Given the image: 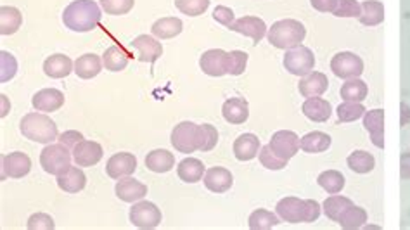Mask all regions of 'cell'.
I'll list each match as a JSON object with an SVG mask.
<instances>
[{
    "instance_id": "f35d334b",
    "label": "cell",
    "mask_w": 410,
    "mask_h": 230,
    "mask_svg": "<svg viewBox=\"0 0 410 230\" xmlns=\"http://www.w3.org/2000/svg\"><path fill=\"white\" fill-rule=\"evenodd\" d=\"M250 229L251 230H268L272 227H277L281 222H279V214L268 212V210H256L250 214Z\"/></svg>"
},
{
    "instance_id": "7402d4cb",
    "label": "cell",
    "mask_w": 410,
    "mask_h": 230,
    "mask_svg": "<svg viewBox=\"0 0 410 230\" xmlns=\"http://www.w3.org/2000/svg\"><path fill=\"white\" fill-rule=\"evenodd\" d=\"M260 149H262V144L255 133H243L234 142V156L239 161H251L256 158Z\"/></svg>"
},
{
    "instance_id": "816d5d0a",
    "label": "cell",
    "mask_w": 410,
    "mask_h": 230,
    "mask_svg": "<svg viewBox=\"0 0 410 230\" xmlns=\"http://www.w3.org/2000/svg\"><path fill=\"white\" fill-rule=\"evenodd\" d=\"M57 139H59L61 144L66 145L68 149H70V147L73 149L76 144H78V142L83 140V135L80 132H76V130H68V132L61 133V135L57 137Z\"/></svg>"
},
{
    "instance_id": "c3c4849f",
    "label": "cell",
    "mask_w": 410,
    "mask_h": 230,
    "mask_svg": "<svg viewBox=\"0 0 410 230\" xmlns=\"http://www.w3.org/2000/svg\"><path fill=\"white\" fill-rule=\"evenodd\" d=\"M362 13V6L358 0H338V6L334 9L336 18H358Z\"/></svg>"
},
{
    "instance_id": "f6af8a7d",
    "label": "cell",
    "mask_w": 410,
    "mask_h": 230,
    "mask_svg": "<svg viewBox=\"0 0 410 230\" xmlns=\"http://www.w3.org/2000/svg\"><path fill=\"white\" fill-rule=\"evenodd\" d=\"M258 158H260V163H262V167H265L267 170L277 171V170H282V168L287 167V161L281 159L279 156H275L274 152H272L270 145H265V147L260 149Z\"/></svg>"
},
{
    "instance_id": "7a4b0ae2",
    "label": "cell",
    "mask_w": 410,
    "mask_h": 230,
    "mask_svg": "<svg viewBox=\"0 0 410 230\" xmlns=\"http://www.w3.org/2000/svg\"><path fill=\"white\" fill-rule=\"evenodd\" d=\"M320 210L322 206L315 199H300L289 195L277 202L275 212L287 224H312L319 220Z\"/></svg>"
},
{
    "instance_id": "e575fe53",
    "label": "cell",
    "mask_w": 410,
    "mask_h": 230,
    "mask_svg": "<svg viewBox=\"0 0 410 230\" xmlns=\"http://www.w3.org/2000/svg\"><path fill=\"white\" fill-rule=\"evenodd\" d=\"M102 64L107 71L118 73L125 70L126 64H128V57L123 52V49H120L118 45H111L106 49V52L102 54Z\"/></svg>"
},
{
    "instance_id": "d4e9b609",
    "label": "cell",
    "mask_w": 410,
    "mask_h": 230,
    "mask_svg": "<svg viewBox=\"0 0 410 230\" xmlns=\"http://www.w3.org/2000/svg\"><path fill=\"white\" fill-rule=\"evenodd\" d=\"M44 71L51 78H66L71 71H75V63L64 54H54L45 59Z\"/></svg>"
},
{
    "instance_id": "5bb4252c",
    "label": "cell",
    "mask_w": 410,
    "mask_h": 230,
    "mask_svg": "<svg viewBox=\"0 0 410 230\" xmlns=\"http://www.w3.org/2000/svg\"><path fill=\"white\" fill-rule=\"evenodd\" d=\"M231 30L236 33H241V35H244V37L253 38L255 44H258V42L262 40L263 37H267V33H268L265 21L255 16H243V18L236 19V21L232 23Z\"/></svg>"
},
{
    "instance_id": "30bf717a",
    "label": "cell",
    "mask_w": 410,
    "mask_h": 230,
    "mask_svg": "<svg viewBox=\"0 0 410 230\" xmlns=\"http://www.w3.org/2000/svg\"><path fill=\"white\" fill-rule=\"evenodd\" d=\"M268 145H270L272 152H274L275 156H279L281 159L289 161L291 158L296 156L298 151H300V137L294 132H291V130H279V132H275L274 135H272Z\"/></svg>"
},
{
    "instance_id": "4316f807",
    "label": "cell",
    "mask_w": 410,
    "mask_h": 230,
    "mask_svg": "<svg viewBox=\"0 0 410 230\" xmlns=\"http://www.w3.org/2000/svg\"><path fill=\"white\" fill-rule=\"evenodd\" d=\"M102 59L95 54H83L75 61V73L83 80H90L97 76L102 70Z\"/></svg>"
},
{
    "instance_id": "83f0119b",
    "label": "cell",
    "mask_w": 410,
    "mask_h": 230,
    "mask_svg": "<svg viewBox=\"0 0 410 230\" xmlns=\"http://www.w3.org/2000/svg\"><path fill=\"white\" fill-rule=\"evenodd\" d=\"M331 137L324 132H310L300 139V149L308 155H319L331 147Z\"/></svg>"
},
{
    "instance_id": "74e56055",
    "label": "cell",
    "mask_w": 410,
    "mask_h": 230,
    "mask_svg": "<svg viewBox=\"0 0 410 230\" xmlns=\"http://www.w3.org/2000/svg\"><path fill=\"white\" fill-rule=\"evenodd\" d=\"M319 186L325 190L327 194H338L343 190L344 187V177L343 174L338 170H325L322 171L317 178Z\"/></svg>"
},
{
    "instance_id": "db71d44e",
    "label": "cell",
    "mask_w": 410,
    "mask_h": 230,
    "mask_svg": "<svg viewBox=\"0 0 410 230\" xmlns=\"http://www.w3.org/2000/svg\"><path fill=\"white\" fill-rule=\"evenodd\" d=\"M400 175L402 178H410V152H404L400 156Z\"/></svg>"
},
{
    "instance_id": "ac0fdd59",
    "label": "cell",
    "mask_w": 410,
    "mask_h": 230,
    "mask_svg": "<svg viewBox=\"0 0 410 230\" xmlns=\"http://www.w3.org/2000/svg\"><path fill=\"white\" fill-rule=\"evenodd\" d=\"M32 104L37 111L44 113H54L61 109L64 104V94L57 89H42L38 90L32 99Z\"/></svg>"
},
{
    "instance_id": "d6986e66",
    "label": "cell",
    "mask_w": 410,
    "mask_h": 230,
    "mask_svg": "<svg viewBox=\"0 0 410 230\" xmlns=\"http://www.w3.org/2000/svg\"><path fill=\"white\" fill-rule=\"evenodd\" d=\"M222 114L231 125H241L250 118V104L243 97H231L224 102Z\"/></svg>"
},
{
    "instance_id": "6da1fadb",
    "label": "cell",
    "mask_w": 410,
    "mask_h": 230,
    "mask_svg": "<svg viewBox=\"0 0 410 230\" xmlns=\"http://www.w3.org/2000/svg\"><path fill=\"white\" fill-rule=\"evenodd\" d=\"M101 9L94 0H75L64 9L63 21L71 32L85 33L97 28L101 23Z\"/></svg>"
},
{
    "instance_id": "11a10c76",
    "label": "cell",
    "mask_w": 410,
    "mask_h": 230,
    "mask_svg": "<svg viewBox=\"0 0 410 230\" xmlns=\"http://www.w3.org/2000/svg\"><path fill=\"white\" fill-rule=\"evenodd\" d=\"M410 121V107L405 104V102H402V126H405Z\"/></svg>"
},
{
    "instance_id": "f1b7e54d",
    "label": "cell",
    "mask_w": 410,
    "mask_h": 230,
    "mask_svg": "<svg viewBox=\"0 0 410 230\" xmlns=\"http://www.w3.org/2000/svg\"><path fill=\"white\" fill-rule=\"evenodd\" d=\"M177 174L180 180H183L186 183H196L199 180H203V175H205L206 171L203 161H199L196 158H186L179 163Z\"/></svg>"
},
{
    "instance_id": "ba28073f",
    "label": "cell",
    "mask_w": 410,
    "mask_h": 230,
    "mask_svg": "<svg viewBox=\"0 0 410 230\" xmlns=\"http://www.w3.org/2000/svg\"><path fill=\"white\" fill-rule=\"evenodd\" d=\"M331 70L343 80L358 78L363 73V61L354 52H339L332 57Z\"/></svg>"
},
{
    "instance_id": "3957f363",
    "label": "cell",
    "mask_w": 410,
    "mask_h": 230,
    "mask_svg": "<svg viewBox=\"0 0 410 230\" xmlns=\"http://www.w3.org/2000/svg\"><path fill=\"white\" fill-rule=\"evenodd\" d=\"M305 35L306 28L303 23L296 21V19H281V21H275L268 28L267 38L274 47L289 51V49L301 45V42L305 40Z\"/></svg>"
},
{
    "instance_id": "9f6ffc18",
    "label": "cell",
    "mask_w": 410,
    "mask_h": 230,
    "mask_svg": "<svg viewBox=\"0 0 410 230\" xmlns=\"http://www.w3.org/2000/svg\"><path fill=\"white\" fill-rule=\"evenodd\" d=\"M0 99H2V113H0V116H7V113H9V109H11V102L7 101V97L6 95H0Z\"/></svg>"
},
{
    "instance_id": "f546056e",
    "label": "cell",
    "mask_w": 410,
    "mask_h": 230,
    "mask_svg": "<svg viewBox=\"0 0 410 230\" xmlns=\"http://www.w3.org/2000/svg\"><path fill=\"white\" fill-rule=\"evenodd\" d=\"M362 6V13H360L358 21L363 26H378L381 25L385 19V7L378 0H366L360 4Z\"/></svg>"
},
{
    "instance_id": "9c48e42d",
    "label": "cell",
    "mask_w": 410,
    "mask_h": 230,
    "mask_svg": "<svg viewBox=\"0 0 410 230\" xmlns=\"http://www.w3.org/2000/svg\"><path fill=\"white\" fill-rule=\"evenodd\" d=\"M130 222L137 229H156L161 224V212L155 202L139 201L130 210Z\"/></svg>"
},
{
    "instance_id": "f907efd6",
    "label": "cell",
    "mask_w": 410,
    "mask_h": 230,
    "mask_svg": "<svg viewBox=\"0 0 410 230\" xmlns=\"http://www.w3.org/2000/svg\"><path fill=\"white\" fill-rule=\"evenodd\" d=\"M213 19L217 23H220V25L229 26V28H231L232 23L236 21V16H234V11L231 9V7L218 6V7H215V11H213Z\"/></svg>"
},
{
    "instance_id": "d6a6232c",
    "label": "cell",
    "mask_w": 410,
    "mask_h": 230,
    "mask_svg": "<svg viewBox=\"0 0 410 230\" xmlns=\"http://www.w3.org/2000/svg\"><path fill=\"white\" fill-rule=\"evenodd\" d=\"M183 23L179 18H161L152 25L151 32L152 35L161 38V40H167V38H174L182 33Z\"/></svg>"
},
{
    "instance_id": "4dcf8cb0",
    "label": "cell",
    "mask_w": 410,
    "mask_h": 230,
    "mask_svg": "<svg viewBox=\"0 0 410 230\" xmlns=\"http://www.w3.org/2000/svg\"><path fill=\"white\" fill-rule=\"evenodd\" d=\"M23 16L16 7L2 6L0 7V33L2 35H13L21 28Z\"/></svg>"
},
{
    "instance_id": "4fadbf2b",
    "label": "cell",
    "mask_w": 410,
    "mask_h": 230,
    "mask_svg": "<svg viewBox=\"0 0 410 230\" xmlns=\"http://www.w3.org/2000/svg\"><path fill=\"white\" fill-rule=\"evenodd\" d=\"M199 66H201L203 73H206L208 76L227 75L229 52L222 51V49H210L199 59Z\"/></svg>"
},
{
    "instance_id": "7bdbcfd3",
    "label": "cell",
    "mask_w": 410,
    "mask_h": 230,
    "mask_svg": "<svg viewBox=\"0 0 410 230\" xmlns=\"http://www.w3.org/2000/svg\"><path fill=\"white\" fill-rule=\"evenodd\" d=\"M218 142V132L213 125L203 123L199 125V151L208 152L215 149Z\"/></svg>"
},
{
    "instance_id": "bcb514c9",
    "label": "cell",
    "mask_w": 410,
    "mask_h": 230,
    "mask_svg": "<svg viewBox=\"0 0 410 230\" xmlns=\"http://www.w3.org/2000/svg\"><path fill=\"white\" fill-rule=\"evenodd\" d=\"M133 4H135V0H101L102 9L106 11V14H111V16L128 14L133 9Z\"/></svg>"
},
{
    "instance_id": "8fae6325",
    "label": "cell",
    "mask_w": 410,
    "mask_h": 230,
    "mask_svg": "<svg viewBox=\"0 0 410 230\" xmlns=\"http://www.w3.org/2000/svg\"><path fill=\"white\" fill-rule=\"evenodd\" d=\"M137 170V158L130 152H116L106 163V174L111 178L120 180L130 177Z\"/></svg>"
},
{
    "instance_id": "836d02e7",
    "label": "cell",
    "mask_w": 410,
    "mask_h": 230,
    "mask_svg": "<svg viewBox=\"0 0 410 230\" xmlns=\"http://www.w3.org/2000/svg\"><path fill=\"white\" fill-rule=\"evenodd\" d=\"M346 163L351 171H355V174H360V175L369 174V171H373L375 167L374 156L367 151H354L350 156H348Z\"/></svg>"
},
{
    "instance_id": "2e32d148",
    "label": "cell",
    "mask_w": 410,
    "mask_h": 230,
    "mask_svg": "<svg viewBox=\"0 0 410 230\" xmlns=\"http://www.w3.org/2000/svg\"><path fill=\"white\" fill-rule=\"evenodd\" d=\"M132 47L135 49L137 54H139L137 57H139V61H143V63L155 64L156 61L163 56V45H161V42L149 35H139L137 38H133Z\"/></svg>"
},
{
    "instance_id": "8992f818",
    "label": "cell",
    "mask_w": 410,
    "mask_h": 230,
    "mask_svg": "<svg viewBox=\"0 0 410 230\" xmlns=\"http://www.w3.org/2000/svg\"><path fill=\"white\" fill-rule=\"evenodd\" d=\"M171 145L183 155L199 151V125L193 121H182L171 130Z\"/></svg>"
},
{
    "instance_id": "ee69618b",
    "label": "cell",
    "mask_w": 410,
    "mask_h": 230,
    "mask_svg": "<svg viewBox=\"0 0 410 230\" xmlns=\"http://www.w3.org/2000/svg\"><path fill=\"white\" fill-rule=\"evenodd\" d=\"M18 71V63L13 54L2 51L0 52V82L6 83L11 78H14Z\"/></svg>"
},
{
    "instance_id": "ffe728a7",
    "label": "cell",
    "mask_w": 410,
    "mask_h": 230,
    "mask_svg": "<svg viewBox=\"0 0 410 230\" xmlns=\"http://www.w3.org/2000/svg\"><path fill=\"white\" fill-rule=\"evenodd\" d=\"M114 193H116L118 198L125 202H135L144 199V195L147 194V186H144L143 182L135 178H120L118 180L116 187H114Z\"/></svg>"
},
{
    "instance_id": "60d3db41",
    "label": "cell",
    "mask_w": 410,
    "mask_h": 230,
    "mask_svg": "<svg viewBox=\"0 0 410 230\" xmlns=\"http://www.w3.org/2000/svg\"><path fill=\"white\" fill-rule=\"evenodd\" d=\"M175 7L182 14L191 18L201 16L210 7V0H175Z\"/></svg>"
},
{
    "instance_id": "d590c367",
    "label": "cell",
    "mask_w": 410,
    "mask_h": 230,
    "mask_svg": "<svg viewBox=\"0 0 410 230\" xmlns=\"http://www.w3.org/2000/svg\"><path fill=\"white\" fill-rule=\"evenodd\" d=\"M366 222H367L366 210L360 208V206L351 205L350 208L344 210L343 214H341L338 224L346 230H357L360 227H363V225H366Z\"/></svg>"
},
{
    "instance_id": "681fc988",
    "label": "cell",
    "mask_w": 410,
    "mask_h": 230,
    "mask_svg": "<svg viewBox=\"0 0 410 230\" xmlns=\"http://www.w3.org/2000/svg\"><path fill=\"white\" fill-rule=\"evenodd\" d=\"M26 227L30 230H52L56 227V224H54L52 217L47 213H35L30 217L28 224H26Z\"/></svg>"
},
{
    "instance_id": "9a60e30c",
    "label": "cell",
    "mask_w": 410,
    "mask_h": 230,
    "mask_svg": "<svg viewBox=\"0 0 410 230\" xmlns=\"http://www.w3.org/2000/svg\"><path fill=\"white\" fill-rule=\"evenodd\" d=\"M73 159L78 167H94L102 159V145L94 140H82L73 147Z\"/></svg>"
},
{
    "instance_id": "e0dca14e",
    "label": "cell",
    "mask_w": 410,
    "mask_h": 230,
    "mask_svg": "<svg viewBox=\"0 0 410 230\" xmlns=\"http://www.w3.org/2000/svg\"><path fill=\"white\" fill-rule=\"evenodd\" d=\"M234 177L227 168L222 167H213L210 170H206L205 174V186L206 189L212 190L215 194H224L227 193L232 187Z\"/></svg>"
},
{
    "instance_id": "44dd1931",
    "label": "cell",
    "mask_w": 410,
    "mask_h": 230,
    "mask_svg": "<svg viewBox=\"0 0 410 230\" xmlns=\"http://www.w3.org/2000/svg\"><path fill=\"white\" fill-rule=\"evenodd\" d=\"M327 87H329L327 76L320 71H312L300 80L298 89H300V94L303 95V97L310 99V97H320V95L327 90Z\"/></svg>"
},
{
    "instance_id": "484cf974",
    "label": "cell",
    "mask_w": 410,
    "mask_h": 230,
    "mask_svg": "<svg viewBox=\"0 0 410 230\" xmlns=\"http://www.w3.org/2000/svg\"><path fill=\"white\" fill-rule=\"evenodd\" d=\"M145 167L155 174H167L175 167V156L167 149H155L145 156Z\"/></svg>"
},
{
    "instance_id": "ab89813d",
    "label": "cell",
    "mask_w": 410,
    "mask_h": 230,
    "mask_svg": "<svg viewBox=\"0 0 410 230\" xmlns=\"http://www.w3.org/2000/svg\"><path fill=\"white\" fill-rule=\"evenodd\" d=\"M336 114H338V120L341 123H350V121L358 120V118H362L366 114V107L362 106V102L344 101L343 104L338 106Z\"/></svg>"
},
{
    "instance_id": "cb8c5ba5",
    "label": "cell",
    "mask_w": 410,
    "mask_h": 230,
    "mask_svg": "<svg viewBox=\"0 0 410 230\" xmlns=\"http://www.w3.org/2000/svg\"><path fill=\"white\" fill-rule=\"evenodd\" d=\"M85 183L87 177L78 164H76V167H70L64 174H61L59 177H57V186H59V189L70 194L80 193V190L85 187Z\"/></svg>"
},
{
    "instance_id": "7c38bea8",
    "label": "cell",
    "mask_w": 410,
    "mask_h": 230,
    "mask_svg": "<svg viewBox=\"0 0 410 230\" xmlns=\"http://www.w3.org/2000/svg\"><path fill=\"white\" fill-rule=\"evenodd\" d=\"M32 170V159L25 152H11V155L2 156V180L11 178H21L30 174Z\"/></svg>"
},
{
    "instance_id": "8d00e7d4",
    "label": "cell",
    "mask_w": 410,
    "mask_h": 230,
    "mask_svg": "<svg viewBox=\"0 0 410 230\" xmlns=\"http://www.w3.org/2000/svg\"><path fill=\"white\" fill-rule=\"evenodd\" d=\"M351 205H354V202H351L350 198H344V195L334 194V195H329V198L325 199L324 205H322V208H324L325 217H327L329 220L338 222L344 210L350 208Z\"/></svg>"
},
{
    "instance_id": "277c9868",
    "label": "cell",
    "mask_w": 410,
    "mask_h": 230,
    "mask_svg": "<svg viewBox=\"0 0 410 230\" xmlns=\"http://www.w3.org/2000/svg\"><path fill=\"white\" fill-rule=\"evenodd\" d=\"M23 137L38 142V144H52L59 137L57 125L44 113H28L19 123Z\"/></svg>"
},
{
    "instance_id": "52a82bcc",
    "label": "cell",
    "mask_w": 410,
    "mask_h": 230,
    "mask_svg": "<svg viewBox=\"0 0 410 230\" xmlns=\"http://www.w3.org/2000/svg\"><path fill=\"white\" fill-rule=\"evenodd\" d=\"M284 68L291 75L305 76L313 71L315 68V56L308 47L298 45V47L289 49L284 56Z\"/></svg>"
},
{
    "instance_id": "b9f144b4",
    "label": "cell",
    "mask_w": 410,
    "mask_h": 230,
    "mask_svg": "<svg viewBox=\"0 0 410 230\" xmlns=\"http://www.w3.org/2000/svg\"><path fill=\"white\" fill-rule=\"evenodd\" d=\"M363 126H366V130L370 135H373V133L385 132V111L382 109L366 111V114H363Z\"/></svg>"
},
{
    "instance_id": "1f68e13d",
    "label": "cell",
    "mask_w": 410,
    "mask_h": 230,
    "mask_svg": "<svg viewBox=\"0 0 410 230\" xmlns=\"http://www.w3.org/2000/svg\"><path fill=\"white\" fill-rule=\"evenodd\" d=\"M369 89H367V83L362 82L360 78H350L341 85L339 95L343 101H354V102H362L367 99Z\"/></svg>"
},
{
    "instance_id": "7dc6e473",
    "label": "cell",
    "mask_w": 410,
    "mask_h": 230,
    "mask_svg": "<svg viewBox=\"0 0 410 230\" xmlns=\"http://www.w3.org/2000/svg\"><path fill=\"white\" fill-rule=\"evenodd\" d=\"M248 66V54L243 51H232L229 52V66H227V75L239 76L243 75L244 70Z\"/></svg>"
},
{
    "instance_id": "603a6c76",
    "label": "cell",
    "mask_w": 410,
    "mask_h": 230,
    "mask_svg": "<svg viewBox=\"0 0 410 230\" xmlns=\"http://www.w3.org/2000/svg\"><path fill=\"white\" fill-rule=\"evenodd\" d=\"M301 111H303V114L308 120L315 121V123H324V121L331 118L332 106L331 102L322 97H310L303 102Z\"/></svg>"
},
{
    "instance_id": "f5cc1de1",
    "label": "cell",
    "mask_w": 410,
    "mask_h": 230,
    "mask_svg": "<svg viewBox=\"0 0 410 230\" xmlns=\"http://www.w3.org/2000/svg\"><path fill=\"white\" fill-rule=\"evenodd\" d=\"M310 4L319 13H334L336 6H338V0H310Z\"/></svg>"
},
{
    "instance_id": "5b68a950",
    "label": "cell",
    "mask_w": 410,
    "mask_h": 230,
    "mask_svg": "<svg viewBox=\"0 0 410 230\" xmlns=\"http://www.w3.org/2000/svg\"><path fill=\"white\" fill-rule=\"evenodd\" d=\"M71 152L64 144H47L40 152V164L47 174L59 177L71 167Z\"/></svg>"
}]
</instances>
